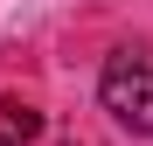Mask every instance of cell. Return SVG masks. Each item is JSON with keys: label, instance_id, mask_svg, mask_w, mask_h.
<instances>
[{"label": "cell", "instance_id": "6da1fadb", "mask_svg": "<svg viewBox=\"0 0 153 146\" xmlns=\"http://www.w3.org/2000/svg\"><path fill=\"white\" fill-rule=\"evenodd\" d=\"M97 104H105L132 139H153V63H139L132 49H118L105 63V77H97Z\"/></svg>", "mask_w": 153, "mask_h": 146}, {"label": "cell", "instance_id": "7a4b0ae2", "mask_svg": "<svg viewBox=\"0 0 153 146\" xmlns=\"http://www.w3.org/2000/svg\"><path fill=\"white\" fill-rule=\"evenodd\" d=\"M35 132H42V111L21 104V97H7V104H0V146H28Z\"/></svg>", "mask_w": 153, "mask_h": 146}]
</instances>
